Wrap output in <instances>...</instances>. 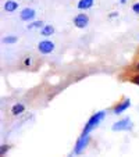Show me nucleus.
Segmentation results:
<instances>
[{
  "label": "nucleus",
  "mask_w": 139,
  "mask_h": 157,
  "mask_svg": "<svg viewBox=\"0 0 139 157\" xmlns=\"http://www.w3.org/2000/svg\"><path fill=\"white\" fill-rule=\"evenodd\" d=\"M104 117H106V113H104V111H98V113H95L93 116H91V118L88 120V122H86L85 127H83L81 135H89L92 131L100 124V121L104 118Z\"/></svg>",
  "instance_id": "1"
},
{
  "label": "nucleus",
  "mask_w": 139,
  "mask_h": 157,
  "mask_svg": "<svg viewBox=\"0 0 139 157\" xmlns=\"http://www.w3.org/2000/svg\"><path fill=\"white\" fill-rule=\"evenodd\" d=\"M89 140H91V136H89V135H81V136L77 139V143H75V146H74V153L75 154L82 153V151L86 149V146H88Z\"/></svg>",
  "instance_id": "2"
},
{
  "label": "nucleus",
  "mask_w": 139,
  "mask_h": 157,
  "mask_svg": "<svg viewBox=\"0 0 139 157\" xmlns=\"http://www.w3.org/2000/svg\"><path fill=\"white\" fill-rule=\"evenodd\" d=\"M54 50V43L49 39H44V40H41L38 43V52L41 54H50L53 53Z\"/></svg>",
  "instance_id": "3"
},
{
  "label": "nucleus",
  "mask_w": 139,
  "mask_h": 157,
  "mask_svg": "<svg viewBox=\"0 0 139 157\" xmlns=\"http://www.w3.org/2000/svg\"><path fill=\"white\" fill-rule=\"evenodd\" d=\"M129 106H131V100H129V99H128V98H122L120 101H117V103H115V106H113L111 111L114 114H121V113H124V111Z\"/></svg>",
  "instance_id": "4"
},
{
  "label": "nucleus",
  "mask_w": 139,
  "mask_h": 157,
  "mask_svg": "<svg viewBox=\"0 0 139 157\" xmlns=\"http://www.w3.org/2000/svg\"><path fill=\"white\" fill-rule=\"evenodd\" d=\"M113 131H129L132 129V121H131V118H122L120 120V121H117L114 125L111 127Z\"/></svg>",
  "instance_id": "5"
},
{
  "label": "nucleus",
  "mask_w": 139,
  "mask_h": 157,
  "mask_svg": "<svg viewBox=\"0 0 139 157\" xmlns=\"http://www.w3.org/2000/svg\"><path fill=\"white\" fill-rule=\"evenodd\" d=\"M74 25L77 28H79V29H83V28H86L88 27V24H89V17H88V14H85V13H79V14H77L74 17Z\"/></svg>",
  "instance_id": "6"
},
{
  "label": "nucleus",
  "mask_w": 139,
  "mask_h": 157,
  "mask_svg": "<svg viewBox=\"0 0 139 157\" xmlns=\"http://www.w3.org/2000/svg\"><path fill=\"white\" fill-rule=\"evenodd\" d=\"M36 15V11L33 9H29V7H25V9L21 10L20 13V18L22 21H25V22H28V21H32L33 18H35Z\"/></svg>",
  "instance_id": "7"
},
{
  "label": "nucleus",
  "mask_w": 139,
  "mask_h": 157,
  "mask_svg": "<svg viewBox=\"0 0 139 157\" xmlns=\"http://www.w3.org/2000/svg\"><path fill=\"white\" fill-rule=\"evenodd\" d=\"M3 9H4L6 13H14L15 10L18 9V3L15 2V0H7L6 3H4Z\"/></svg>",
  "instance_id": "8"
},
{
  "label": "nucleus",
  "mask_w": 139,
  "mask_h": 157,
  "mask_svg": "<svg viewBox=\"0 0 139 157\" xmlns=\"http://www.w3.org/2000/svg\"><path fill=\"white\" fill-rule=\"evenodd\" d=\"M93 4H95V0H79L77 7L78 10H89L93 7Z\"/></svg>",
  "instance_id": "9"
},
{
  "label": "nucleus",
  "mask_w": 139,
  "mask_h": 157,
  "mask_svg": "<svg viewBox=\"0 0 139 157\" xmlns=\"http://www.w3.org/2000/svg\"><path fill=\"white\" fill-rule=\"evenodd\" d=\"M25 111V106L22 103H15L14 106L11 107V114L13 116H20V114H22Z\"/></svg>",
  "instance_id": "10"
},
{
  "label": "nucleus",
  "mask_w": 139,
  "mask_h": 157,
  "mask_svg": "<svg viewBox=\"0 0 139 157\" xmlns=\"http://www.w3.org/2000/svg\"><path fill=\"white\" fill-rule=\"evenodd\" d=\"M53 33H54V27H53V25H44V27L41 29V35L44 36V38L52 36Z\"/></svg>",
  "instance_id": "11"
},
{
  "label": "nucleus",
  "mask_w": 139,
  "mask_h": 157,
  "mask_svg": "<svg viewBox=\"0 0 139 157\" xmlns=\"http://www.w3.org/2000/svg\"><path fill=\"white\" fill-rule=\"evenodd\" d=\"M17 42H18V38L14 35H9L6 38H3V43H6V44H14Z\"/></svg>",
  "instance_id": "12"
},
{
  "label": "nucleus",
  "mask_w": 139,
  "mask_h": 157,
  "mask_svg": "<svg viewBox=\"0 0 139 157\" xmlns=\"http://www.w3.org/2000/svg\"><path fill=\"white\" fill-rule=\"evenodd\" d=\"M128 81L132 82L133 85H138L139 86V72H132L131 75H128Z\"/></svg>",
  "instance_id": "13"
},
{
  "label": "nucleus",
  "mask_w": 139,
  "mask_h": 157,
  "mask_svg": "<svg viewBox=\"0 0 139 157\" xmlns=\"http://www.w3.org/2000/svg\"><path fill=\"white\" fill-rule=\"evenodd\" d=\"M44 25H43V22H42V21H35V22H32V24H29L28 25V28H29V29H32V28H43Z\"/></svg>",
  "instance_id": "14"
},
{
  "label": "nucleus",
  "mask_w": 139,
  "mask_h": 157,
  "mask_svg": "<svg viewBox=\"0 0 139 157\" xmlns=\"http://www.w3.org/2000/svg\"><path fill=\"white\" fill-rule=\"evenodd\" d=\"M9 149H10V146L9 145H2V149H0V156L3 157L4 154L9 151Z\"/></svg>",
  "instance_id": "15"
},
{
  "label": "nucleus",
  "mask_w": 139,
  "mask_h": 157,
  "mask_svg": "<svg viewBox=\"0 0 139 157\" xmlns=\"http://www.w3.org/2000/svg\"><path fill=\"white\" fill-rule=\"evenodd\" d=\"M131 70H132L133 72H139V59H138V60H135V63L132 64Z\"/></svg>",
  "instance_id": "16"
},
{
  "label": "nucleus",
  "mask_w": 139,
  "mask_h": 157,
  "mask_svg": "<svg viewBox=\"0 0 139 157\" xmlns=\"http://www.w3.org/2000/svg\"><path fill=\"white\" fill-rule=\"evenodd\" d=\"M31 63H32V59H31V56H27L24 59V65H25V67H29Z\"/></svg>",
  "instance_id": "17"
},
{
  "label": "nucleus",
  "mask_w": 139,
  "mask_h": 157,
  "mask_svg": "<svg viewBox=\"0 0 139 157\" xmlns=\"http://www.w3.org/2000/svg\"><path fill=\"white\" fill-rule=\"evenodd\" d=\"M132 11L136 13V14H139V2H136V3L132 4Z\"/></svg>",
  "instance_id": "18"
},
{
  "label": "nucleus",
  "mask_w": 139,
  "mask_h": 157,
  "mask_svg": "<svg viewBox=\"0 0 139 157\" xmlns=\"http://www.w3.org/2000/svg\"><path fill=\"white\" fill-rule=\"evenodd\" d=\"M125 2H127V0H120V3H121V4H124Z\"/></svg>",
  "instance_id": "19"
}]
</instances>
